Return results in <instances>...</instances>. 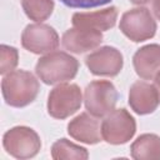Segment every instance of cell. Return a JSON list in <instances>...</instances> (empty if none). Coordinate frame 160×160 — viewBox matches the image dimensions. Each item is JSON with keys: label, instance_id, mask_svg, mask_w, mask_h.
<instances>
[{"label": "cell", "instance_id": "cell-1", "mask_svg": "<svg viewBox=\"0 0 160 160\" xmlns=\"http://www.w3.org/2000/svg\"><path fill=\"white\" fill-rule=\"evenodd\" d=\"M2 92L8 104L24 106L35 98L38 92V82L31 74L16 71L4 79Z\"/></svg>", "mask_w": 160, "mask_h": 160}, {"label": "cell", "instance_id": "cell-2", "mask_svg": "<svg viewBox=\"0 0 160 160\" xmlns=\"http://www.w3.org/2000/svg\"><path fill=\"white\" fill-rule=\"evenodd\" d=\"M78 62L74 58L58 52L42 58L36 65V72L46 84H54L71 79L76 74Z\"/></svg>", "mask_w": 160, "mask_h": 160}, {"label": "cell", "instance_id": "cell-3", "mask_svg": "<svg viewBox=\"0 0 160 160\" xmlns=\"http://www.w3.org/2000/svg\"><path fill=\"white\" fill-rule=\"evenodd\" d=\"M120 28L122 32L134 41H142L155 34V21L148 9H134L124 14Z\"/></svg>", "mask_w": 160, "mask_h": 160}, {"label": "cell", "instance_id": "cell-4", "mask_svg": "<svg viewBox=\"0 0 160 160\" xmlns=\"http://www.w3.org/2000/svg\"><path fill=\"white\" fill-rule=\"evenodd\" d=\"M116 101V91L108 81H96L86 88V109L95 115H102L109 111Z\"/></svg>", "mask_w": 160, "mask_h": 160}, {"label": "cell", "instance_id": "cell-5", "mask_svg": "<svg viewBox=\"0 0 160 160\" xmlns=\"http://www.w3.org/2000/svg\"><path fill=\"white\" fill-rule=\"evenodd\" d=\"M81 102V95L75 85H65L54 89L49 98V112L56 118L72 114Z\"/></svg>", "mask_w": 160, "mask_h": 160}, {"label": "cell", "instance_id": "cell-6", "mask_svg": "<svg viewBox=\"0 0 160 160\" xmlns=\"http://www.w3.org/2000/svg\"><path fill=\"white\" fill-rule=\"evenodd\" d=\"M22 45L34 52H45L56 48L58 36L49 26L30 25L22 35Z\"/></svg>", "mask_w": 160, "mask_h": 160}, {"label": "cell", "instance_id": "cell-7", "mask_svg": "<svg viewBox=\"0 0 160 160\" xmlns=\"http://www.w3.org/2000/svg\"><path fill=\"white\" fill-rule=\"evenodd\" d=\"M86 64L90 70L96 75H115L121 69L122 59L115 49L104 48L88 56Z\"/></svg>", "mask_w": 160, "mask_h": 160}, {"label": "cell", "instance_id": "cell-8", "mask_svg": "<svg viewBox=\"0 0 160 160\" xmlns=\"http://www.w3.org/2000/svg\"><path fill=\"white\" fill-rule=\"evenodd\" d=\"M130 104L139 114L151 112L158 105V95L154 86L145 82H136L131 88Z\"/></svg>", "mask_w": 160, "mask_h": 160}, {"label": "cell", "instance_id": "cell-9", "mask_svg": "<svg viewBox=\"0 0 160 160\" xmlns=\"http://www.w3.org/2000/svg\"><path fill=\"white\" fill-rule=\"evenodd\" d=\"M136 72L145 79H150L160 66V46L149 45L140 49L134 56Z\"/></svg>", "mask_w": 160, "mask_h": 160}, {"label": "cell", "instance_id": "cell-10", "mask_svg": "<svg viewBox=\"0 0 160 160\" xmlns=\"http://www.w3.org/2000/svg\"><path fill=\"white\" fill-rule=\"evenodd\" d=\"M68 8L72 9H94L99 6H104L112 0H59Z\"/></svg>", "mask_w": 160, "mask_h": 160}, {"label": "cell", "instance_id": "cell-11", "mask_svg": "<svg viewBox=\"0 0 160 160\" xmlns=\"http://www.w3.org/2000/svg\"><path fill=\"white\" fill-rule=\"evenodd\" d=\"M154 11H155V15L160 19V0H155V2H154Z\"/></svg>", "mask_w": 160, "mask_h": 160}, {"label": "cell", "instance_id": "cell-12", "mask_svg": "<svg viewBox=\"0 0 160 160\" xmlns=\"http://www.w3.org/2000/svg\"><path fill=\"white\" fill-rule=\"evenodd\" d=\"M155 82H156V85H158V88H159V91H160V72L156 75V78H155Z\"/></svg>", "mask_w": 160, "mask_h": 160}, {"label": "cell", "instance_id": "cell-13", "mask_svg": "<svg viewBox=\"0 0 160 160\" xmlns=\"http://www.w3.org/2000/svg\"><path fill=\"white\" fill-rule=\"evenodd\" d=\"M132 2H136V4H141V2H146V1H149V0H131Z\"/></svg>", "mask_w": 160, "mask_h": 160}]
</instances>
